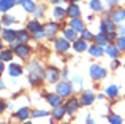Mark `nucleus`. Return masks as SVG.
<instances>
[{
    "instance_id": "f257e3e1",
    "label": "nucleus",
    "mask_w": 125,
    "mask_h": 124,
    "mask_svg": "<svg viewBox=\"0 0 125 124\" xmlns=\"http://www.w3.org/2000/svg\"><path fill=\"white\" fill-rule=\"evenodd\" d=\"M29 73H30L29 75V81H30V84H33V86H37L43 78H46V72H43V68L40 67L38 62H33L32 67H29Z\"/></svg>"
},
{
    "instance_id": "f03ea898",
    "label": "nucleus",
    "mask_w": 125,
    "mask_h": 124,
    "mask_svg": "<svg viewBox=\"0 0 125 124\" xmlns=\"http://www.w3.org/2000/svg\"><path fill=\"white\" fill-rule=\"evenodd\" d=\"M55 91H57V94L60 97H68L71 94V91H73V86H71L68 81H60V83L55 86Z\"/></svg>"
},
{
    "instance_id": "7ed1b4c3",
    "label": "nucleus",
    "mask_w": 125,
    "mask_h": 124,
    "mask_svg": "<svg viewBox=\"0 0 125 124\" xmlns=\"http://www.w3.org/2000/svg\"><path fill=\"white\" fill-rule=\"evenodd\" d=\"M104 75H106V70L103 67H100L98 64L90 65V76L94 80H101V78H104Z\"/></svg>"
},
{
    "instance_id": "20e7f679",
    "label": "nucleus",
    "mask_w": 125,
    "mask_h": 124,
    "mask_svg": "<svg viewBox=\"0 0 125 124\" xmlns=\"http://www.w3.org/2000/svg\"><path fill=\"white\" fill-rule=\"evenodd\" d=\"M54 50L59 51V53H65V51L70 50V41L67 38H57L54 41Z\"/></svg>"
},
{
    "instance_id": "39448f33",
    "label": "nucleus",
    "mask_w": 125,
    "mask_h": 124,
    "mask_svg": "<svg viewBox=\"0 0 125 124\" xmlns=\"http://www.w3.org/2000/svg\"><path fill=\"white\" fill-rule=\"evenodd\" d=\"M13 45H14V43H13ZM13 50H14V53L18 54L19 57H29V56H30V48H29L25 43L14 45V48H13Z\"/></svg>"
},
{
    "instance_id": "423d86ee",
    "label": "nucleus",
    "mask_w": 125,
    "mask_h": 124,
    "mask_svg": "<svg viewBox=\"0 0 125 124\" xmlns=\"http://www.w3.org/2000/svg\"><path fill=\"white\" fill-rule=\"evenodd\" d=\"M59 76H60V72L55 67H52V65L46 70V81H48V83H55V81H59Z\"/></svg>"
},
{
    "instance_id": "0eeeda50",
    "label": "nucleus",
    "mask_w": 125,
    "mask_h": 124,
    "mask_svg": "<svg viewBox=\"0 0 125 124\" xmlns=\"http://www.w3.org/2000/svg\"><path fill=\"white\" fill-rule=\"evenodd\" d=\"M94 99H95V96H94V91H85V92L81 96V99H79V102H81V105H84V107H89V105H92L94 103Z\"/></svg>"
},
{
    "instance_id": "6e6552de",
    "label": "nucleus",
    "mask_w": 125,
    "mask_h": 124,
    "mask_svg": "<svg viewBox=\"0 0 125 124\" xmlns=\"http://www.w3.org/2000/svg\"><path fill=\"white\" fill-rule=\"evenodd\" d=\"M114 24L116 22L113 21V19H103L101 21V25H100V29H101V34H109V32H114Z\"/></svg>"
},
{
    "instance_id": "1a4fd4ad",
    "label": "nucleus",
    "mask_w": 125,
    "mask_h": 124,
    "mask_svg": "<svg viewBox=\"0 0 125 124\" xmlns=\"http://www.w3.org/2000/svg\"><path fill=\"white\" fill-rule=\"evenodd\" d=\"M81 105L79 99H76V97H73V99H70L67 103H65V110H67V113H74L78 110V107Z\"/></svg>"
},
{
    "instance_id": "9d476101",
    "label": "nucleus",
    "mask_w": 125,
    "mask_h": 124,
    "mask_svg": "<svg viewBox=\"0 0 125 124\" xmlns=\"http://www.w3.org/2000/svg\"><path fill=\"white\" fill-rule=\"evenodd\" d=\"M2 38L5 41H16V38H18V32L11 30V29H3V30H2Z\"/></svg>"
},
{
    "instance_id": "9b49d317",
    "label": "nucleus",
    "mask_w": 125,
    "mask_h": 124,
    "mask_svg": "<svg viewBox=\"0 0 125 124\" xmlns=\"http://www.w3.org/2000/svg\"><path fill=\"white\" fill-rule=\"evenodd\" d=\"M46 100H48V103L51 107H54V108L60 107V103H62L60 96H59V94H48V96H46Z\"/></svg>"
},
{
    "instance_id": "f8f14e48",
    "label": "nucleus",
    "mask_w": 125,
    "mask_h": 124,
    "mask_svg": "<svg viewBox=\"0 0 125 124\" xmlns=\"http://www.w3.org/2000/svg\"><path fill=\"white\" fill-rule=\"evenodd\" d=\"M67 14L70 16L71 19H74V18H79V14H81V10H79V6H78L76 3H71V5L67 8Z\"/></svg>"
},
{
    "instance_id": "ddd939ff",
    "label": "nucleus",
    "mask_w": 125,
    "mask_h": 124,
    "mask_svg": "<svg viewBox=\"0 0 125 124\" xmlns=\"http://www.w3.org/2000/svg\"><path fill=\"white\" fill-rule=\"evenodd\" d=\"M59 25L55 24V22H48V24L44 25V30H46V35H48V38H54L55 32H57Z\"/></svg>"
},
{
    "instance_id": "4468645a",
    "label": "nucleus",
    "mask_w": 125,
    "mask_h": 124,
    "mask_svg": "<svg viewBox=\"0 0 125 124\" xmlns=\"http://www.w3.org/2000/svg\"><path fill=\"white\" fill-rule=\"evenodd\" d=\"M70 27H71V29H74L76 32H83V30H85V29H84V22L81 21L79 18L71 19V21H70Z\"/></svg>"
},
{
    "instance_id": "2eb2a0df",
    "label": "nucleus",
    "mask_w": 125,
    "mask_h": 124,
    "mask_svg": "<svg viewBox=\"0 0 125 124\" xmlns=\"http://www.w3.org/2000/svg\"><path fill=\"white\" fill-rule=\"evenodd\" d=\"M8 73L11 75L13 78H16V76H19V75H22V67H21V65H18V64H10Z\"/></svg>"
},
{
    "instance_id": "dca6fc26",
    "label": "nucleus",
    "mask_w": 125,
    "mask_h": 124,
    "mask_svg": "<svg viewBox=\"0 0 125 124\" xmlns=\"http://www.w3.org/2000/svg\"><path fill=\"white\" fill-rule=\"evenodd\" d=\"M89 53H90V56H92V57H100V56H103L104 50H103V46H98V45H92V46L89 48Z\"/></svg>"
},
{
    "instance_id": "f3484780",
    "label": "nucleus",
    "mask_w": 125,
    "mask_h": 124,
    "mask_svg": "<svg viewBox=\"0 0 125 124\" xmlns=\"http://www.w3.org/2000/svg\"><path fill=\"white\" fill-rule=\"evenodd\" d=\"M29 40H30V34H29V30H18L16 43H27Z\"/></svg>"
},
{
    "instance_id": "a211bd4d",
    "label": "nucleus",
    "mask_w": 125,
    "mask_h": 124,
    "mask_svg": "<svg viewBox=\"0 0 125 124\" xmlns=\"http://www.w3.org/2000/svg\"><path fill=\"white\" fill-rule=\"evenodd\" d=\"M119 48L117 46H114V45H106V50H104V53L108 54V56H111L113 59H116L117 56H119Z\"/></svg>"
},
{
    "instance_id": "6ab92c4d",
    "label": "nucleus",
    "mask_w": 125,
    "mask_h": 124,
    "mask_svg": "<svg viewBox=\"0 0 125 124\" xmlns=\"http://www.w3.org/2000/svg\"><path fill=\"white\" fill-rule=\"evenodd\" d=\"M63 38H67L68 41H76L78 40V38H76V30L71 29V27L65 29V30H63Z\"/></svg>"
},
{
    "instance_id": "aec40b11",
    "label": "nucleus",
    "mask_w": 125,
    "mask_h": 124,
    "mask_svg": "<svg viewBox=\"0 0 125 124\" xmlns=\"http://www.w3.org/2000/svg\"><path fill=\"white\" fill-rule=\"evenodd\" d=\"M73 48H74V51H78V53H83V51L87 50V41L79 38V40H76L73 43Z\"/></svg>"
},
{
    "instance_id": "412c9836",
    "label": "nucleus",
    "mask_w": 125,
    "mask_h": 124,
    "mask_svg": "<svg viewBox=\"0 0 125 124\" xmlns=\"http://www.w3.org/2000/svg\"><path fill=\"white\" fill-rule=\"evenodd\" d=\"M29 115H30V110H29L27 107H22V108H19L18 112H16V118L21 119V121L27 119V118H29Z\"/></svg>"
},
{
    "instance_id": "4be33fe9",
    "label": "nucleus",
    "mask_w": 125,
    "mask_h": 124,
    "mask_svg": "<svg viewBox=\"0 0 125 124\" xmlns=\"http://www.w3.org/2000/svg\"><path fill=\"white\" fill-rule=\"evenodd\" d=\"M94 40H95V45H98V46H106L108 41H109V40H108V37H106L104 34H98V35H95Z\"/></svg>"
},
{
    "instance_id": "5701e85b",
    "label": "nucleus",
    "mask_w": 125,
    "mask_h": 124,
    "mask_svg": "<svg viewBox=\"0 0 125 124\" xmlns=\"http://www.w3.org/2000/svg\"><path fill=\"white\" fill-rule=\"evenodd\" d=\"M22 6H24V10H25L27 13H35V11H37V6H35L33 0H24Z\"/></svg>"
},
{
    "instance_id": "b1692460",
    "label": "nucleus",
    "mask_w": 125,
    "mask_h": 124,
    "mask_svg": "<svg viewBox=\"0 0 125 124\" xmlns=\"http://www.w3.org/2000/svg\"><path fill=\"white\" fill-rule=\"evenodd\" d=\"M41 29H44V27H43L41 24H38V21H30L27 24V30L29 32H33V34H35V32H38V30H41Z\"/></svg>"
},
{
    "instance_id": "393cba45",
    "label": "nucleus",
    "mask_w": 125,
    "mask_h": 124,
    "mask_svg": "<svg viewBox=\"0 0 125 124\" xmlns=\"http://www.w3.org/2000/svg\"><path fill=\"white\" fill-rule=\"evenodd\" d=\"M13 5H14V0H0V11L6 13Z\"/></svg>"
},
{
    "instance_id": "a878e982",
    "label": "nucleus",
    "mask_w": 125,
    "mask_h": 124,
    "mask_svg": "<svg viewBox=\"0 0 125 124\" xmlns=\"http://www.w3.org/2000/svg\"><path fill=\"white\" fill-rule=\"evenodd\" d=\"M104 92H106L108 97H116L117 94H119V87L114 86V84H111V86H108L106 89H104Z\"/></svg>"
},
{
    "instance_id": "bb28decb",
    "label": "nucleus",
    "mask_w": 125,
    "mask_h": 124,
    "mask_svg": "<svg viewBox=\"0 0 125 124\" xmlns=\"http://www.w3.org/2000/svg\"><path fill=\"white\" fill-rule=\"evenodd\" d=\"M65 113H67L65 107H63V108H62V107H57V108H54V112H52V116H54L55 119H62Z\"/></svg>"
},
{
    "instance_id": "cd10ccee",
    "label": "nucleus",
    "mask_w": 125,
    "mask_h": 124,
    "mask_svg": "<svg viewBox=\"0 0 125 124\" xmlns=\"http://www.w3.org/2000/svg\"><path fill=\"white\" fill-rule=\"evenodd\" d=\"M122 19H125V14H124V11L117 10V11H114V13H113V21L116 22V24H120V22H122Z\"/></svg>"
},
{
    "instance_id": "c85d7f7f",
    "label": "nucleus",
    "mask_w": 125,
    "mask_h": 124,
    "mask_svg": "<svg viewBox=\"0 0 125 124\" xmlns=\"http://www.w3.org/2000/svg\"><path fill=\"white\" fill-rule=\"evenodd\" d=\"M52 14H54V18H55V19H62L65 14H67V10L60 8V6H55V8H54V13H52Z\"/></svg>"
},
{
    "instance_id": "c756f323",
    "label": "nucleus",
    "mask_w": 125,
    "mask_h": 124,
    "mask_svg": "<svg viewBox=\"0 0 125 124\" xmlns=\"http://www.w3.org/2000/svg\"><path fill=\"white\" fill-rule=\"evenodd\" d=\"M71 86H73V91H81V86H83V78L76 75V76L73 78V84H71Z\"/></svg>"
},
{
    "instance_id": "7c9ffc66",
    "label": "nucleus",
    "mask_w": 125,
    "mask_h": 124,
    "mask_svg": "<svg viewBox=\"0 0 125 124\" xmlns=\"http://www.w3.org/2000/svg\"><path fill=\"white\" fill-rule=\"evenodd\" d=\"M0 57H2V62H5V61L10 62V61H11V57H13V53L10 50H3L2 54H0Z\"/></svg>"
},
{
    "instance_id": "2f4dec72",
    "label": "nucleus",
    "mask_w": 125,
    "mask_h": 124,
    "mask_svg": "<svg viewBox=\"0 0 125 124\" xmlns=\"http://www.w3.org/2000/svg\"><path fill=\"white\" fill-rule=\"evenodd\" d=\"M90 8L94 11H101L103 10V5H101L100 0H90Z\"/></svg>"
},
{
    "instance_id": "473e14b6",
    "label": "nucleus",
    "mask_w": 125,
    "mask_h": 124,
    "mask_svg": "<svg viewBox=\"0 0 125 124\" xmlns=\"http://www.w3.org/2000/svg\"><path fill=\"white\" fill-rule=\"evenodd\" d=\"M116 46L119 48L120 51H125V37H124V35H119V37H117V40H116Z\"/></svg>"
},
{
    "instance_id": "72a5a7b5",
    "label": "nucleus",
    "mask_w": 125,
    "mask_h": 124,
    "mask_svg": "<svg viewBox=\"0 0 125 124\" xmlns=\"http://www.w3.org/2000/svg\"><path fill=\"white\" fill-rule=\"evenodd\" d=\"M108 121H109L111 124H122V118H120L119 115H114L113 113V115L108 116Z\"/></svg>"
},
{
    "instance_id": "f704fd0d",
    "label": "nucleus",
    "mask_w": 125,
    "mask_h": 124,
    "mask_svg": "<svg viewBox=\"0 0 125 124\" xmlns=\"http://www.w3.org/2000/svg\"><path fill=\"white\" fill-rule=\"evenodd\" d=\"M43 37H48L44 29H41V30H38V32H35V34H33V38H35V40H41Z\"/></svg>"
},
{
    "instance_id": "c9c22d12",
    "label": "nucleus",
    "mask_w": 125,
    "mask_h": 124,
    "mask_svg": "<svg viewBox=\"0 0 125 124\" xmlns=\"http://www.w3.org/2000/svg\"><path fill=\"white\" fill-rule=\"evenodd\" d=\"M2 22H3V24H5V25H10V24H13V22H14V18H13V16H3V18H2Z\"/></svg>"
},
{
    "instance_id": "e433bc0d",
    "label": "nucleus",
    "mask_w": 125,
    "mask_h": 124,
    "mask_svg": "<svg viewBox=\"0 0 125 124\" xmlns=\"http://www.w3.org/2000/svg\"><path fill=\"white\" fill-rule=\"evenodd\" d=\"M81 35H83V40H85V41H87V40H92V38H95L89 30H83V32H81Z\"/></svg>"
},
{
    "instance_id": "4c0bfd02",
    "label": "nucleus",
    "mask_w": 125,
    "mask_h": 124,
    "mask_svg": "<svg viewBox=\"0 0 125 124\" xmlns=\"http://www.w3.org/2000/svg\"><path fill=\"white\" fill-rule=\"evenodd\" d=\"M46 115H48V112H46V110H37L35 113H32V116H33V118H40V116H46Z\"/></svg>"
},
{
    "instance_id": "58836bf2",
    "label": "nucleus",
    "mask_w": 125,
    "mask_h": 124,
    "mask_svg": "<svg viewBox=\"0 0 125 124\" xmlns=\"http://www.w3.org/2000/svg\"><path fill=\"white\" fill-rule=\"evenodd\" d=\"M106 37H108V40H109V41H113V40H117V35L114 34V32H109V34H106Z\"/></svg>"
},
{
    "instance_id": "ea45409f",
    "label": "nucleus",
    "mask_w": 125,
    "mask_h": 124,
    "mask_svg": "<svg viewBox=\"0 0 125 124\" xmlns=\"http://www.w3.org/2000/svg\"><path fill=\"white\" fill-rule=\"evenodd\" d=\"M106 3L109 6H114V5H117V3H119V0H106Z\"/></svg>"
},
{
    "instance_id": "a19ab883",
    "label": "nucleus",
    "mask_w": 125,
    "mask_h": 124,
    "mask_svg": "<svg viewBox=\"0 0 125 124\" xmlns=\"http://www.w3.org/2000/svg\"><path fill=\"white\" fill-rule=\"evenodd\" d=\"M60 76H62V78H63V80H67V78H68V70H67V68H65V70H62V73H60Z\"/></svg>"
},
{
    "instance_id": "79ce46f5",
    "label": "nucleus",
    "mask_w": 125,
    "mask_h": 124,
    "mask_svg": "<svg viewBox=\"0 0 125 124\" xmlns=\"http://www.w3.org/2000/svg\"><path fill=\"white\" fill-rule=\"evenodd\" d=\"M35 16H37V18H43V16H44V11L38 10V11H35Z\"/></svg>"
},
{
    "instance_id": "37998d69",
    "label": "nucleus",
    "mask_w": 125,
    "mask_h": 124,
    "mask_svg": "<svg viewBox=\"0 0 125 124\" xmlns=\"http://www.w3.org/2000/svg\"><path fill=\"white\" fill-rule=\"evenodd\" d=\"M117 67H119V61H113V64H111V68H114V70H116Z\"/></svg>"
},
{
    "instance_id": "c03bdc74",
    "label": "nucleus",
    "mask_w": 125,
    "mask_h": 124,
    "mask_svg": "<svg viewBox=\"0 0 125 124\" xmlns=\"http://www.w3.org/2000/svg\"><path fill=\"white\" fill-rule=\"evenodd\" d=\"M87 124H95V121H94V119H92V118H90V115H89V116H87Z\"/></svg>"
},
{
    "instance_id": "a18cd8bd",
    "label": "nucleus",
    "mask_w": 125,
    "mask_h": 124,
    "mask_svg": "<svg viewBox=\"0 0 125 124\" xmlns=\"http://www.w3.org/2000/svg\"><path fill=\"white\" fill-rule=\"evenodd\" d=\"M3 108H5V105H3V100H2V102H0V112L2 113H3Z\"/></svg>"
},
{
    "instance_id": "49530a36",
    "label": "nucleus",
    "mask_w": 125,
    "mask_h": 124,
    "mask_svg": "<svg viewBox=\"0 0 125 124\" xmlns=\"http://www.w3.org/2000/svg\"><path fill=\"white\" fill-rule=\"evenodd\" d=\"M119 34H120V35H124V34H125V29H124V27H120V29H119Z\"/></svg>"
},
{
    "instance_id": "de8ad7c7",
    "label": "nucleus",
    "mask_w": 125,
    "mask_h": 124,
    "mask_svg": "<svg viewBox=\"0 0 125 124\" xmlns=\"http://www.w3.org/2000/svg\"><path fill=\"white\" fill-rule=\"evenodd\" d=\"M14 3H24V0H14Z\"/></svg>"
},
{
    "instance_id": "09e8293b",
    "label": "nucleus",
    "mask_w": 125,
    "mask_h": 124,
    "mask_svg": "<svg viewBox=\"0 0 125 124\" xmlns=\"http://www.w3.org/2000/svg\"><path fill=\"white\" fill-rule=\"evenodd\" d=\"M25 124H32V123H30V121H27V123H25Z\"/></svg>"
},
{
    "instance_id": "8fccbe9b",
    "label": "nucleus",
    "mask_w": 125,
    "mask_h": 124,
    "mask_svg": "<svg viewBox=\"0 0 125 124\" xmlns=\"http://www.w3.org/2000/svg\"><path fill=\"white\" fill-rule=\"evenodd\" d=\"M71 2H79V0H71Z\"/></svg>"
},
{
    "instance_id": "3c124183",
    "label": "nucleus",
    "mask_w": 125,
    "mask_h": 124,
    "mask_svg": "<svg viewBox=\"0 0 125 124\" xmlns=\"http://www.w3.org/2000/svg\"><path fill=\"white\" fill-rule=\"evenodd\" d=\"M124 14H125V10H124Z\"/></svg>"
},
{
    "instance_id": "603ef678",
    "label": "nucleus",
    "mask_w": 125,
    "mask_h": 124,
    "mask_svg": "<svg viewBox=\"0 0 125 124\" xmlns=\"http://www.w3.org/2000/svg\"><path fill=\"white\" fill-rule=\"evenodd\" d=\"M2 124H5V123H2Z\"/></svg>"
}]
</instances>
